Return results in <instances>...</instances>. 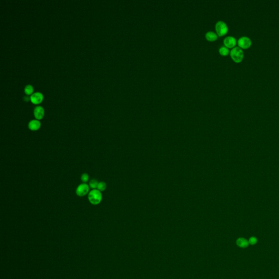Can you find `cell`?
<instances>
[{
    "mask_svg": "<svg viewBox=\"0 0 279 279\" xmlns=\"http://www.w3.org/2000/svg\"><path fill=\"white\" fill-rule=\"evenodd\" d=\"M90 189L89 185L83 183L77 187L76 189V194L80 197H83L86 196L87 194H89Z\"/></svg>",
    "mask_w": 279,
    "mask_h": 279,
    "instance_id": "277c9868",
    "label": "cell"
},
{
    "mask_svg": "<svg viewBox=\"0 0 279 279\" xmlns=\"http://www.w3.org/2000/svg\"><path fill=\"white\" fill-rule=\"evenodd\" d=\"M236 245L241 248H246L249 245V241L244 238H238L236 241Z\"/></svg>",
    "mask_w": 279,
    "mask_h": 279,
    "instance_id": "30bf717a",
    "label": "cell"
},
{
    "mask_svg": "<svg viewBox=\"0 0 279 279\" xmlns=\"http://www.w3.org/2000/svg\"><path fill=\"white\" fill-rule=\"evenodd\" d=\"M230 56L233 61L238 63L243 61L244 58V52L241 48L236 47L231 50Z\"/></svg>",
    "mask_w": 279,
    "mask_h": 279,
    "instance_id": "7a4b0ae2",
    "label": "cell"
},
{
    "mask_svg": "<svg viewBox=\"0 0 279 279\" xmlns=\"http://www.w3.org/2000/svg\"><path fill=\"white\" fill-rule=\"evenodd\" d=\"M215 30L217 35L220 37H222L227 34L228 28L227 24L225 22L219 21L215 25Z\"/></svg>",
    "mask_w": 279,
    "mask_h": 279,
    "instance_id": "3957f363",
    "label": "cell"
},
{
    "mask_svg": "<svg viewBox=\"0 0 279 279\" xmlns=\"http://www.w3.org/2000/svg\"><path fill=\"white\" fill-rule=\"evenodd\" d=\"M25 92L27 95H30L31 94L33 91V88L32 86L31 85H27L25 87Z\"/></svg>",
    "mask_w": 279,
    "mask_h": 279,
    "instance_id": "9a60e30c",
    "label": "cell"
},
{
    "mask_svg": "<svg viewBox=\"0 0 279 279\" xmlns=\"http://www.w3.org/2000/svg\"><path fill=\"white\" fill-rule=\"evenodd\" d=\"M257 239L255 237V236H252L249 239V244L250 245H255L257 243Z\"/></svg>",
    "mask_w": 279,
    "mask_h": 279,
    "instance_id": "e0dca14e",
    "label": "cell"
},
{
    "mask_svg": "<svg viewBox=\"0 0 279 279\" xmlns=\"http://www.w3.org/2000/svg\"><path fill=\"white\" fill-rule=\"evenodd\" d=\"M43 99V95L39 92L34 93L30 97V100L33 104H38L40 103L42 101Z\"/></svg>",
    "mask_w": 279,
    "mask_h": 279,
    "instance_id": "52a82bcc",
    "label": "cell"
},
{
    "mask_svg": "<svg viewBox=\"0 0 279 279\" xmlns=\"http://www.w3.org/2000/svg\"><path fill=\"white\" fill-rule=\"evenodd\" d=\"M98 183H99V182L96 180H90V183H89V186H90V188L92 189V190L97 189Z\"/></svg>",
    "mask_w": 279,
    "mask_h": 279,
    "instance_id": "4fadbf2b",
    "label": "cell"
},
{
    "mask_svg": "<svg viewBox=\"0 0 279 279\" xmlns=\"http://www.w3.org/2000/svg\"><path fill=\"white\" fill-rule=\"evenodd\" d=\"M88 199L90 203L93 205H97L101 202L103 196L101 191L98 189H93L88 194Z\"/></svg>",
    "mask_w": 279,
    "mask_h": 279,
    "instance_id": "6da1fadb",
    "label": "cell"
},
{
    "mask_svg": "<svg viewBox=\"0 0 279 279\" xmlns=\"http://www.w3.org/2000/svg\"><path fill=\"white\" fill-rule=\"evenodd\" d=\"M223 44L225 47L227 48H234L236 44V39L232 36H228L224 39Z\"/></svg>",
    "mask_w": 279,
    "mask_h": 279,
    "instance_id": "8992f818",
    "label": "cell"
},
{
    "mask_svg": "<svg viewBox=\"0 0 279 279\" xmlns=\"http://www.w3.org/2000/svg\"><path fill=\"white\" fill-rule=\"evenodd\" d=\"M28 126L31 130L37 131L40 128L41 123L38 119H33L29 122Z\"/></svg>",
    "mask_w": 279,
    "mask_h": 279,
    "instance_id": "9c48e42d",
    "label": "cell"
},
{
    "mask_svg": "<svg viewBox=\"0 0 279 279\" xmlns=\"http://www.w3.org/2000/svg\"><path fill=\"white\" fill-rule=\"evenodd\" d=\"M205 37L206 39L209 42H214L218 39L217 34L213 31H209L207 33H206Z\"/></svg>",
    "mask_w": 279,
    "mask_h": 279,
    "instance_id": "8fae6325",
    "label": "cell"
},
{
    "mask_svg": "<svg viewBox=\"0 0 279 279\" xmlns=\"http://www.w3.org/2000/svg\"><path fill=\"white\" fill-rule=\"evenodd\" d=\"M34 116L37 119L39 120L43 118L44 115V110L43 107L40 106H37L34 109Z\"/></svg>",
    "mask_w": 279,
    "mask_h": 279,
    "instance_id": "ba28073f",
    "label": "cell"
},
{
    "mask_svg": "<svg viewBox=\"0 0 279 279\" xmlns=\"http://www.w3.org/2000/svg\"><path fill=\"white\" fill-rule=\"evenodd\" d=\"M106 183L104 182H99V183H98L97 189L99 190L101 192V191H103L105 190L106 189Z\"/></svg>",
    "mask_w": 279,
    "mask_h": 279,
    "instance_id": "5bb4252c",
    "label": "cell"
},
{
    "mask_svg": "<svg viewBox=\"0 0 279 279\" xmlns=\"http://www.w3.org/2000/svg\"><path fill=\"white\" fill-rule=\"evenodd\" d=\"M219 52L221 56H226L229 54L230 51H229L228 48H227L225 46H222V47H220V49L219 50Z\"/></svg>",
    "mask_w": 279,
    "mask_h": 279,
    "instance_id": "7c38bea8",
    "label": "cell"
},
{
    "mask_svg": "<svg viewBox=\"0 0 279 279\" xmlns=\"http://www.w3.org/2000/svg\"><path fill=\"white\" fill-rule=\"evenodd\" d=\"M81 180L84 183H86L89 180V175L87 173L82 174L81 177Z\"/></svg>",
    "mask_w": 279,
    "mask_h": 279,
    "instance_id": "2e32d148",
    "label": "cell"
},
{
    "mask_svg": "<svg viewBox=\"0 0 279 279\" xmlns=\"http://www.w3.org/2000/svg\"><path fill=\"white\" fill-rule=\"evenodd\" d=\"M29 99H30V97L29 98V97L27 95H25L24 97V100L25 101H28Z\"/></svg>",
    "mask_w": 279,
    "mask_h": 279,
    "instance_id": "ac0fdd59",
    "label": "cell"
},
{
    "mask_svg": "<svg viewBox=\"0 0 279 279\" xmlns=\"http://www.w3.org/2000/svg\"><path fill=\"white\" fill-rule=\"evenodd\" d=\"M252 42L250 39L247 37H241L238 40V45L241 49H247L250 47Z\"/></svg>",
    "mask_w": 279,
    "mask_h": 279,
    "instance_id": "5b68a950",
    "label": "cell"
}]
</instances>
